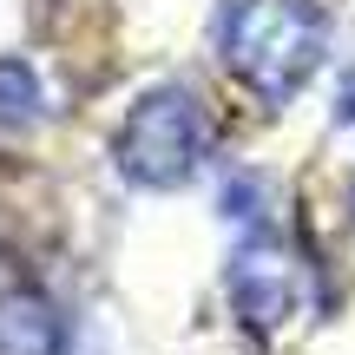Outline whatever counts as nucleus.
Returning a JSON list of instances; mask_svg holds the SVG:
<instances>
[{
    "label": "nucleus",
    "instance_id": "nucleus-3",
    "mask_svg": "<svg viewBox=\"0 0 355 355\" xmlns=\"http://www.w3.org/2000/svg\"><path fill=\"white\" fill-rule=\"evenodd\" d=\"M224 290H230V316L250 336H277L309 309V257L283 230H257L237 243Z\"/></svg>",
    "mask_w": 355,
    "mask_h": 355
},
{
    "label": "nucleus",
    "instance_id": "nucleus-1",
    "mask_svg": "<svg viewBox=\"0 0 355 355\" xmlns=\"http://www.w3.org/2000/svg\"><path fill=\"white\" fill-rule=\"evenodd\" d=\"M217 53H224V73L257 105H290L329 60V7L322 0H224Z\"/></svg>",
    "mask_w": 355,
    "mask_h": 355
},
{
    "label": "nucleus",
    "instance_id": "nucleus-2",
    "mask_svg": "<svg viewBox=\"0 0 355 355\" xmlns=\"http://www.w3.org/2000/svg\"><path fill=\"white\" fill-rule=\"evenodd\" d=\"M211 145H217L211 105H204L191 86L165 79V86H145L139 99H132V112L119 119L112 165L139 191H178V184H191V178L204 171Z\"/></svg>",
    "mask_w": 355,
    "mask_h": 355
},
{
    "label": "nucleus",
    "instance_id": "nucleus-5",
    "mask_svg": "<svg viewBox=\"0 0 355 355\" xmlns=\"http://www.w3.org/2000/svg\"><path fill=\"white\" fill-rule=\"evenodd\" d=\"M40 112H46V86H40L33 60L7 53V60H0V132H26V125H40Z\"/></svg>",
    "mask_w": 355,
    "mask_h": 355
},
{
    "label": "nucleus",
    "instance_id": "nucleus-4",
    "mask_svg": "<svg viewBox=\"0 0 355 355\" xmlns=\"http://www.w3.org/2000/svg\"><path fill=\"white\" fill-rule=\"evenodd\" d=\"M0 355H66V316L40 290L0 296Z\"/></svg>",
    "mask_w": 355,
    "mask_h": 355
},
{
    "label": "nucleus",
    "instance_id": "nucleus-6",
    "mask_svg": "<svg viewBox=\"0 0 355 355\" xmlns=\"http://www.w3.org/2000/svg\"><path fill=\"white\" fill-rule=\"evenodd\" d=\"M336 125H355V66H349L343 92H336Z\"/></svg>",
    "mask_w": 355,
    "mask_h": 355
}]
</instances>
